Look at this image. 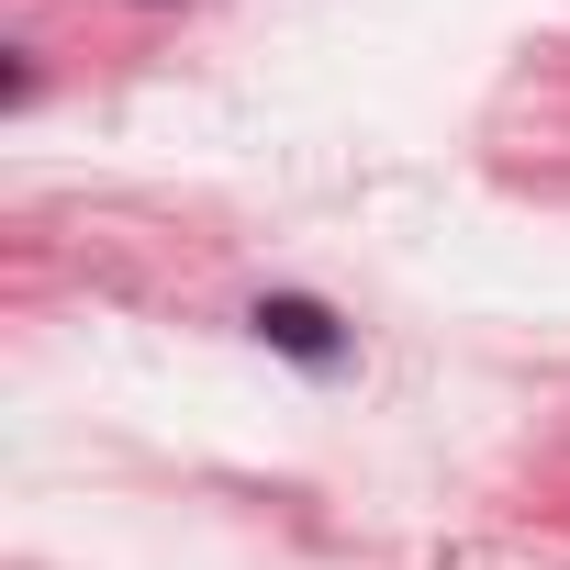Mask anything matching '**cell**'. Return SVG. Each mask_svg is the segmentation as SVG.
Returning a JSON list of instances; mask_svg holds the SVG:
<instances>
[{"label": "cell", "instance_id": "obj_1", "mask_svg": "<svg viewBox=\"0 0 570 570\" xmlns=\"http://www.w3.org/2000/svg\"><path fill=\"white\" fill-rule=\"evenodd\" d=\"M246 336L279 347L292 370H347V358H358V325H347L336 303H314V292H257V303H246Z\"/></svg>", "mask_w": 570, "mask_h": 570}]
</instances>
